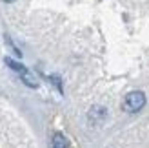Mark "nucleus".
<instances>
[{"label":"nucleus","mask_w":149,"mask_h":148,"mask_svg":"<svg viewBox=\"0 0 149 148\" xmlns=\"http://www.w3.org/2000/svg\"><path fill=\"white\" fill-rule=\"evenodd\" d=\"M146 106V95L144 92H129L127 95H125V99L122 102V108L125 110V112H129V113H136L140 112Z\"/></svg>","instance_id":"nucleus-1"},{"label":"nucleus","mask_w":149,"mask_h":148,"mask_svg":"<svg viewBox=\"0 0 149 148\" xmlns=\"http://www.w3.org/2000/svg\"><path fill=\"white\" fill-rule=\"evenodd\" d=\"M4 62H6L7 66H9V68H11L13 71H17L18 75L22 77V80H24V82H26L29 88H36V86H38V82H36V79L31 75V71H29V70L26 68V66H22L20 62H15L13 58H9V57H6V58H4Z\"/></svg>","instance_id":"nucleus-2"},{"label":"nucleus","mask_w":149,"mask_h":148,"mask_svg":"<svg viewBox=\"0 0 149 148\" xmlns=\"http://www.w3.org/2000/svg\"><path fill=\"white\" fill-rule=\"evenodd\" d=\"M89 123L91 124H100L104 119H106V108L102 106H93L91 110H89Z\"/></svg>","instance_id":"nucleus-3"},{"label":"nucleus","mask_w":149,"mask_h":148,"mask_svg":"<svg viewBox=\"0 0 149 148\" xmlns=\"http://www.w3.org/2000/svg\"><path fill=\"white\" fill-rule=\"evenodd\" d=\"M51 148H69V143H68V139L64 137V134L56 132V134L53 135V143H51Z\"/></svg>","instance_id":"nucleus-4"},{"label":"nucleus","mask_w":149,"mask_h":148,"mask_svg":"<svg viewBox=\"0 0 149 148\" xmlns=\"http://www.w3.org/2000/svg\"><path fill=\"white\" fill-rule=\"evenodd\" d=\"M4 2H15V0H4Z\"/></svg>","instance_id":"nucleus-5"}]
</instances>
